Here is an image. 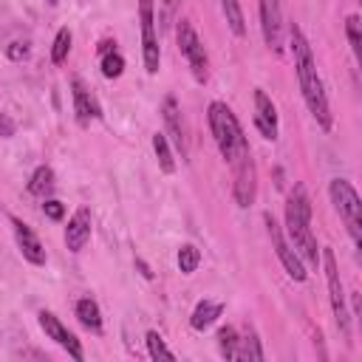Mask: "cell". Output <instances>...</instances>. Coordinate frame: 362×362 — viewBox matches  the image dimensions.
<instances>
[{"label": "cell", "mask_w": 362, "mask_h": 362, "mask_svg": "<svg viewBox=\"0 0 362 362\" xmlns=\"http://www.w3.org/2000/svg\"><path fill=\"white\" fill-rule=\"evenodd\" d=\"M288 45H291V54H294V68H297V79H300V90H303L305 107L311 110V116L317 119V124L322 130H331L334 116H331V107H328V96L322 90V79L317 74V62H314L311 45H308L305 34L300 31V25H294V23L288 25Z\"/></svg>", "instance_id": "cell-1"}, {"label": "cell", "mask_w": 362, "mask_h": 362, "mask_svg": "<svg viewBox=\"0 0 362 362\" xmlns=\"http://www.w3.org/2000/svg\"><path fill=\"white\" fill-rule=\"evenodd\" d=\"M286 229L291 238V249L308 266H317L320 249H317V238L311 232V201H308V192L303 184H294V189L286 198Z\"/></svg>", "instance_id": "cell-2"}, {"label": "cell", "mask_w": 362, "mask_h": 362, "mask_svg": "<svg viewBox=\"0 0 362 362\" xmlns=\"http://www.w3.org/2000/svg\"><path fill=\"white\" fill-rule=\"evenodd\" d=\"M206 119H209V130H212V139H215L223 161H235L243 150H249V141H246V136L240 130V122H238V116L232 113L229 105L209 102Z\"/></svg>", "instance_id": "cell-3"}, {"label": "cell", "mask_w": 362, "mask_h": 362, "mask_svg": "<svg viewBox=\"0 0 362 362\" xmlns=\"http://www.w3.org/2000/svg\"><path fill=\"white\" fill-rule=\"evenodd\" d=\"M328 195H331L334 209H337L339 218L345 221L354 246H362V201H359L356 189L351 187V181L334 178V181L328 184Z\"/></svg>", "instance_id": "cell-4"}, {"label": "cell", "mask_w": 362, "mask_h": 362, "mask_svg": "<svg viewBox=\"0 0 362 362\" xmlns=\"http://www.w3.org/2000/svg\"><path fill=\"white\" fill-rule=\"evenodd\" d=\"M232 167V195L238 206H252L255 192H257V173H255V158L252 150H243L235 161H229Z\"/></svg>", "instance_id": "cell-5"}, {"label": "cell", "mask_w": 362, "mask_h": 362, "mask_svg": "<svg viewBox=\"0 0 362 362\" xmlns=\"http://www.w3.org/2000/svg\"><path fill=\"white\" fill-rule=\"evenodd\" d=\"M175 40H178V48L181 54L187 57L189 68H192V76L198 82H206L209 76V59H206V51L195 34V28L189 25V20H178V28H175Z\"/></svg>", "instance_id": "cell-6"}, {"label": "cell", "mask_w": 362, "mask_h": 362, "mask_svg": "<svg viewBox=\"0 0 362 362\" xmlns=\"http://www.w3.org/2000/svg\"><path fill=\"white\" fill-rule=\"evenodd\" d=\"M322 266H325L328 297H331V308H334V320H337V328L342 331V337H348V334H351V317H348L345 291H342L339 269H337V260H334V252H331V249H322Z\"/></svg>", "instance_id": "cell-7"}, {"label": "cell", "mask_w": 362, "mask_h": 362, "mask_svg": "<svg viewBox=\"0 0 362 362\" xmlns=\"http://www.w3.org/2000/svg\"><path fill=\"white\" fill-rule=\"evenodd\" d=\"M263 223H266V232H269V240H272V246H274V252H277V257H280V263H283V269H286V274L291 277V280H297V283H303L305 280V266H303V257L286 243V238H283V232H280V226H277V221L266 212L263 215Z\"/></svg>", "instance_id": "cell-8"}, {"label": "cell", "mask_w": 362, "mask_h": 362, "mask_svg": "<svg viewBox=\"0 0 362 362\" xmlns=\"http://www.w3.org/2000/svg\"><path fill=\"white\" fill-rule=\"evenodd\" d=\"M139 17H141V59L147 74H158L161 65V51H158V37H156V17H153V6H139Z\"/></svg>", "instance_id": "cell-9"}, {"label": "cell", "mask_w": 362, "mask_h": 362, "mask_svg": "<svg viewBox=\"0 0 362 362\" xmlns=\"http://www.w3.org/2000/svg\"><path fill=\"white\" fill-rule=\"evenodd\" d=\"M257 8H260V31H263V40L266 45L280 54L283 48V14H280V0H257Z\"/></svg>", "instance_id": "cell-10"}, {"label": "cell", "mask_w": 362, "mask_h": 362, "mask_svg": "<svg viewBox=\"0 0 362 362\" xmlns=\"http://www.w3.org/2000/svg\"><path fill=\"white\" fill-rule=\"evenodd\" d=\"M40 328L45 331V337H48V339H54V342H57L59 348H65L76 362H82V356H85V354H82L79 339H76V337H74V334H71V331H68V328H65V325H62L51 311H40Z\"/></svg>", "instance_id": "cell-11"}, {"label": "cell", "mask_w": 362, "mask_h": 362, "mask_svg": "<svg viewBox=\"0 0 362 362\" xmlns=\"http://www.w3.org/2000/svg\"><path fill=\"white\" fill-rule=\"evenodd\" d=\"M11 226H14V238H17V246H20L23 257L34 266H42L45 263V249H42L40 238L34 235V229L28 223H23L20 218H11Z\"/></svg>", "instance_id": "cell-12"}, {"label": "cell", "mask_w": 362, "mask_h": 362, "mask_svg": "<svg viewBox=\"0 0 362 362\" xmlns=\"http://www.w3.org/2000/svg\"><path fill=\"white\" fill-rule=\"evenodd\" d=\"M255 127L260 130L263 139H277V110L274 102L266 96V90H255Z\"/></svg>", "instance_id": "cell-13"}, {"label": "cell", "mask_w": 362, "mask_h": 362, "mask_svg": "<svg viewBox=\"0 0 362 362\" xmlns=\"http://www.w3.org/2000/svg\"><path fill=\"white\" fill-rule=\"evenodd\" d=\"M90 209L88 206H79L76 212H74V218L68 221V226H65V246L71 249V252H82L85 249V243L90 240Z\"/></svg>", "instance_id": "cell-14"}, {"label": "cell", "mask_w": 362, "mask_h": 362, "mask_svg": "<svg viewBox=\"0 0 362 362\" xmlns=\"http://www.w3.org/2000/svg\"><path fill=\"white\" fill-rule=\"evenodd\" d=\"M161 116H164V124H167V133L175 144V150H181V156H187V139H184V124H181V110H178V102L175 96H164L161 102Z\"/></svg>", "instance_id": "cell-15"}, {"label": "cell", "mask_w": 362, "mask_h": 362, "mask_svg": "<svg viewBox=\"0 0 362 362\" xmlns=\"http://www.w3.org/2000/svg\"><path fill=\"white\" fill-rule=\"evenodd\" d=\"M71 93H74V110H76V119L82 122V124H88L90 119H99L102 113H99V105H96V99H93V93L82 85V79H74L71 82Z\"/></svg>", "instance_id": "cell-16"}, {"label": "cell", "mask_w": 362, "mask_h": 362, "mask_svg": "<svg viewBox=\"0 0 362 362\" xmlns=\"http://www.w3.org/2000/svg\"><path fill=\"white\" fill-rule=\"evenodd\" d=\"M223 314V303H215V300H201L198 305H195V311H192V317H189V325L195 328V331H204V328H209L218 317Z\"/></svg>", "instance_id": "cell-17"}, {"label": "cell", "mask_w": 362, "mask_h": 362, "mask_svg": "<svg viewBox=\"0 0 362 362\" xmlns=\"http://www.w3.org/2000/svg\"><path fill=\"white\" fill-rule=\"evenodd\" d=\"M76 317H79V322H82L88 331H93V334L102 331V311H99L96 300H90V297L76 300Z\"/></svg>", "instance_id": "cell-18"}, {"label": "cell", "mask_w": 362, "mask_h": 362, "mask_svg": "<svg viewBox=\"0 0 362 362\" xmlns=\"http://www.w3.org/2000/svg\"><path fill=\"white\" fill-rule=\"evenodd\" d=\"M51 189H54V170L42 164V167H37V170L31 173L28 192H31V195H37V198H45Z\"/></svg>", "instance_id": "cell-19"}, {"label": "cell", "mask_w": 362, "mask_h": 362, "mask_svg": "<svg viewBox=\"0 0 362 362\" xmlns=\"http://www.w3.org/2000/svg\"><path fill=\"white\" fill-rule=\"evenodd\" d=\"M221 8H223V17H226V25L232 28V34L243 37L246 34V20H243L240 0H221Z\"/></svg>", "instance_id": "cell-20"}, {"label": "cell", "mask_w": 362, "mask_h": 362, "mask_svg": "<svg viewBox=\"0 0 362 362\" xmlns=\"http://www.w3.org/2000/svg\"><path fill=\"white\" fill-rule=\"evenodd\" d=\"M153 150H156V158H158V167L161 173H175V158H173V150H170V141L164 133H153Z\"/></svg>", "instance_id": "cell-21"}, {"label": "cell", "mask_w": 362, "mask_h": 362, "mask_svg": "<svg viewBox=\"0 0 362 362\" xmlns=\"http://www.w3.org/2000/svg\"><path fill=\"white\" fill-rule=\"evenodd\" d=\"M122 71H124V57L116 48L102 51V76L116 79V76H122Z\"/></svg>", "instance_id": "cell-22"}, {"label": "cell", "mask_w": 362, "mask_h": 362, "mask_svg": "<svg viewBox=\"0 0 362 362\" xmlns=\"http://www.w3.org/2000/svg\"><path fill=\"white\" fill-rule=\"evenodd\" d=\"M218 348H221V356L238 359V331L232 325H226V328L218 331Z\"/></svg>", "instance_id": "cell-23"}, {"label": "cell", "mask_w": 362, "mask_h": 362, "mask_svg": "<svg viewBox=\"0 0 362 362\" xmlns=\"http://www.w3.org/2000/svg\"><path fill=\"white\" fill-rule=\"evenodd\" d=\"M68 51H71V31H68V28H59L57 37H54V45H51V62H54V65L65 62Z\"/></svg>", "instance_id": "cell-24"}, {"label": "cell", "mask_w": 362, "mask_h": 362, "mask_svg": "<svg viewBox=\"0 0 362 362\" xmlns=\"http://www.w3.org/2000/svg\"><path fill=\"white\" fill-rule=\"evenodd\" d=\"M198 263H201V252H198L192 243H184V246L178 249V269H181L184 274H192V272L198 269Z\"/></svg>", "instance_id": "cell-25"}, {"label": "cell", "mask_w": 362, "mask_h": 362, "mask_svg": "<svg viewBox=\"0 0 362 362\" xmlns=\"http://www.w3.org/2000/svg\"><path fill=\"white\" fill-rule=\"evenodd\" d=\"M238 359H263V348L255 334H246L243 339H238Z\"/></svg>", "instance_id": "cell-26"}, {"label": "cell", "mask_w": 362, "mask_h": 362, "mask_svg": "<svg viewBox=\"0 0 362 362\" xmlns=\"http://www.w3.org/2000/svg\"><path fill=\"white\" fill-rule=\"evenodd\" d=\"M147 351H150L153 359H175V354L164 345V339H161L158 331H147Z\"/></svg>", "instance_id": "cell-27"}, {"label": "cell", "mask_w": 362, "mask_h": 362, "mask_svg": "<svg viewBox=\"0 0 362 362\" xmlns=\"http://www.w3.org/2000/svg\"><path fill=\"white\" fill-rule=\"evenodd\" d=\"M345 34H348V42H351L354 57L359 59V54H362V31H359V17H356V14H351V17L345 20Z\"/></svg>", "instance_id": "cell-28"}, {"label": "cell", "mask_w": 362, "mask_h": 362, "mask_svg": "<svg viewBox=\"0 0 362 362\" xmlns=\"http://www.w3.org/2000/svg\"><path fill=\"white\" fill-rule=\"evenodd\" d=\"M181 3H184V0H164V6H161V17H158L161 28H167V25L175 20V8H178Z\"/></svg>", "instance_id": "cell-29"}, {"label": "cell", "mask_w": 362, "mask_h": 362, "mask_svg": "<svg viewBox=\"0 0 362 362\" xmlns=\"http://www.w3.org/2000/svg\"><path fill=\"white\" fill-rule=\"evenodd\" d=\"M42 212L51 218V221H62V215H65V206L59 204V201H54V198H48L45 204H42Z\"/></svg>", "instance_id": "cell-30"}, {"label": "cell", "mask_w": 362, "mask_h": 362, "mask_svg": "<svg viewBox=\"0 0 362 362\" xmlns=\"http://www.w3.org/2000/svg\"><path fill=\"white\" fill-rule=\"evenodd\" d=\"M6 57L14 59V62L25 59V57H28V42H11V45L6 48Z\"/></svg>", "instance_id": "cell-31"}, {"label": "cell", "mask_w": 362, "mask_h": 362, "mask_svg": "<svg viewBox=\"0 0 362 362\" xmlns=\"http://www.w3.org/2000/svg\"><path fill=\"white\" fill-rule=\"evenodd\" d=\"M0 136H14V122H11V116H6V113H0Z\"/></svg>", "instance_id": "cell-32"}, {"label": "cell", "mask_w": 362, "mask_h": 362, "mask_svg": "<svg viewBox=\"0 0 362 362\" xmlns=\"http://www.w3.org/2000/svg\"><path fill=\"white\" fill-rule=\"evenodd\" d=\"M136 266H139V272H141V274H144V277H147V280H150V277H153V272H150V266H147V263H144V260H136Z\"/></svg>", "instance_id": "cell-33"}, {"label": "cell", "mask_w": 362, "mask_h": 362, "mask_svg": "<svg viewBox=\"0 0 362 362\" xmlns=\"http://www.w3.org/2000/svg\"><path fill=\"white\" fill-rule=\"evenodd\" d=\"M139 6H153V0H139Z\"/></svg>", "instance_id": "cell-34"}, {"label": "cell", "mask_w": 362, "mask_h": 362, "mask_svg": "<svg viewBox=\"0 0 362 362\" xmlns=\"http://www.w3.org/2000/svg\"><path fill=\"white\" fill-rule=\"evenodd\" d=\"M48 3H51V6H54V3H57V0H48Z\"/></svg>", "instance_id": "cell-35"}]
</instances>
